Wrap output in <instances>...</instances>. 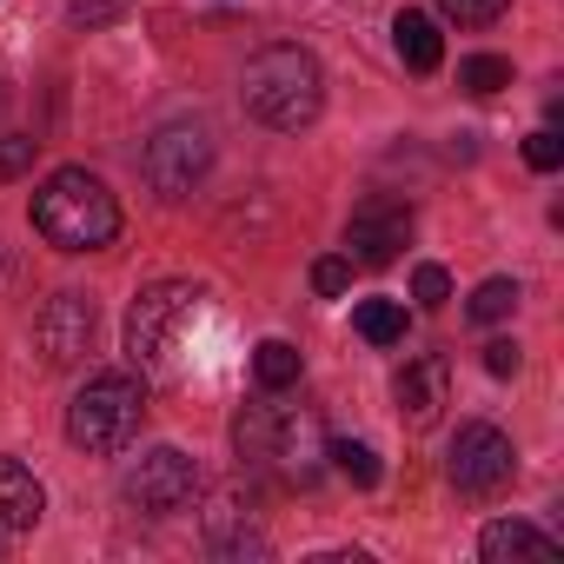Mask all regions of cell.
<instances>
[{
    "instance_id": "1",
    "label": "cell",
    "mask_w": 564,
    "mask_h": 564,
    "mask_svg": "<svg viewBox=\"0 0 564 564\" xmlns=\"http://www.w3.org/2000/svg\"><path fill=\"white\" fill-rule=\"evenodd\" d=\"M239 107L265 127V133H306L326 113V67L313 47L300 41H272L246 61L239 74Z\"/></svg>"
},
{
    "instance_id": "2",
    "label": "cell",
    "mask_w": 564,
    "mask_h": 564,
    "mask_svg": "<svg viewBox=\"0 0 564 564\" xmlns=\"http://www.w3.org/2000/svg\"><path fill=\"white\" fill-rule=\"evenodd\" d=\"M34 232L54 252H107L120 239V199L87 166H54L34 186Z\"/></svg>"
},
{
    "instance_id": "3",
    "label": "cell",
    "mask_w": 564,
    "mask_h": 564,
    "mask_svg": "<svg viewBox=\"0 0 564 564\" xmlns=\"http://www.w3.org/2000/svg\"><path fill=\"white\" fill-rule=\"evenodd\" d=\"M140 419H147V379L127 366L94 372L67 405V445L87 458H113L140 438Z\"/></svg>"
},
{
    "instance_id": "4",
    "label": "cell",
    "mask_w": 564,
    "mask_h": 564,
    "mask_svg": "<svg viewBox=\"0 0 564 564\" xmlns=\"http://www.w3.org/2000/svg\"><path fill=\"white\" fill-rule=\"evenodd\" d=\"M193 306H199L193 279H153V286H140L127 306V359L140 372H160L173 352V333L193 319Z\"/></svg>"
},
{
    "instance_id": "5",
    "label": "cell",
    "mask_w": 564,
    "mask_h": 564,
    "mask_svg": "<svg viewBox=\"0 0 564 564\" xmlns=\"http://www.w3.org/2000/svg\"><path fill=\"white\" fill-rule=\"evenodd\" d=\"M206 173H213V127H206V120H166V127L147 140V153H140V180H147L160 199L199 193Z\"/></svg>"
},
{
    "instance_id": "6",
    "label": "cell",
    "mask_w": 564,
    "mask_h": 564,
    "mask_svg": "<svg viewBox=\"0 0 564 564\" xmlns=\"http://www.w3.org/2000/svg\"><path fill=\"white\" fill-rule=\"evenodd\" d=\"M120 498L133 511H147V518H173V511H186L199 498V465L180 445H153L120 471Z\"/></svg>"
},
{
    "instance_id": "7",
    "label": "cell",
    "mask_w": 564,
    "mask_h": 564,
    "mask_svg": "<svg viewBox=\"0 0 564 564\" xmlns=\"http://www.w3.org/2000/svg\"><path fill=\"white\" fill-rule=\"evenodd\" d=\"M511 471H518V452H511V438H505L498 425H485V419L458 425V438H452V452H445V478H452L465 498L505 491Z\"/></svg>"
},
{
    "instance_id": "8",
    "label": "cell",
    "mask_w": 564,
    "mask_h": 564,
    "mask_svg": "<svg viewBox=\"0 0 564 564\" xmlns=\"http://www.w3.org/2000/svg\"><path fill=\"white\" fill-rule=\"evenodd\" d=\"M94 333H100V306H94V293L61 286V293L34 313V346H41V359H47L54 372L80 366V359L94 352Z\"/></svg>"
},
{
    "instance_id": "9",
    "label": "cell",
    "mask_w": 564,
    "mask_h": 564,
    "mask_svg": "<svg viewBox=\"0 0 564 564\" xmlns=\"http://www.w3.org/2000/svg\"><path fill=\"white\" fill-rule=\"evenodd\" d=\"M405 246H412V206H399V199H366L346 219V259L352 265H392Z\"/></svg>"
},
{
    "instance_id": "10",
    "label": "cell",
    "mask_w": 564,
    "mask_h": 564,
    "mask_svg": "<svg viewBox=\"0 0 564 564\" xmlns=\"http://www.w3.org/2000/svg\"><path fill=\"white\" fill-rule=\"evenodd\" d=\"M392 399H399V419H405L412 432L438 425V412L452 405V359H445V352H419V359L392 379Z\"/></svg>"
},
{
    "instance_id": "11",
    "label": "cell",
    "mask_w": 564,
    "mask_h": 564,
    "mask_svg": "<svg viewBox=\"0 0 564 564\" xmlns=\"http://www.w3.org/2000/svg\"><path fill=\"white\" fill-rule=\"evenodd\" d=\"M478 557H485V564H557L564 544H557L551 531H538L531 518H491V524L478 531Z\"/></svg>"
},
{
    "instance_id": "12",
    "label": "cell",
    "mask_w": 564,
    "mask_h": 564,
    "mask_svg": "<svg viewBox=\"0 0 564 564\" xmlns=\"http://www.w3.org/2000/svg\"><path fill=\"white\" fill-rule=\"evenodd\" d=\"M319 452H326L319 412H279V405H272V445H265V458H279L293 478H313Z\"/></svg>"
},
{
    "instance_id": "13",
    "label": "cell",
    "mask_w": 564,
    "mask_h": 564,
    "mask_svg": "<svg viewBox=\"0 0 564 564\" xmlns=\"http://www.w3.org/2000/svg\"><path fill=\"white\" fill-rule=\"evenodd\" d=\"M47 511V485L34 478V465L21 458H0V524H14V531H34Z\"/></svg>"
},
{
    "instance_id": "14",
    "label": "cell",
    "mask_w": 564,
    "mask_h": 564,
    "mask_svg": "<svg viewBox=\"0 0 564 564\" xmlns=\"http://www.w3.org/2000/svg\"><path fill=\"white\" fill-rule=\"evenodd\" d=\"M206 544H213L219 557H265V551H272V544L259 538V524H252L232 498H219V505L206 511Z\"/></svg>"
},
{
    "instance_id": "15",
    "label": "cell",
    "mask_w": 564,
    "mask_h": 564,
    "mask_svg": "<svg viewBox=\"0 0 564 564\" xmlns=\"http://www.w3.org/2000/svg\"><path fill=\"white\" fill-rule=\"evenodd\" d=\"M392 41H399V61H405L412 74H438V67H445V34H438L432 14H399V21H392Z\"/></svg>"
},
{
    "instance_id": "16",
    "label": "cell",
    "mask_w": 564,
    "mask_h": 564,
    "mask_svg": "<svg viewBox=\"0 0 564 564\" xmlns=\"http://www.w3.org/2000/svg\"><path fill=\"white\" fill-rule=\"evenodd\" d=\"M326 458H333V471H339L346 485H359V491H372V485L386 478V465H379V452H372L366 438H326Z\"/></svg>"
},
{
    "instance_id": "17",
    "label": "cell",
    "mask_w": 564,
    "mask_h": 564,
    "mask_svg": "<svg viewBox=\"0 0 564 564\" xmlns=\"http://www.w3.org/2000/svg\"><path fill=\"white\" fill-rule=\"evenodd\" d=\"M300 372H306V359H300V346H286V339H265V346L252 352V379H259L265 392L300 386Z\"/></svg>"
},
{
    "instance_id": "18",
    "label": "cell",
    "mask_w": 564,
    "mask_h": 564,
    "mask_svg": "<svg viewBox=\"0 0 564 564\" xmlns=\"http://www.w3.org/2000/svg\"><path fill=\"white\" fill-rule=\"evenodd\" d=\"M352 326H359L366 346H399V339H405V306H399V300H359Z\"/></svg>"
},
{
    "instance_id": "19",
    "label": "cell",
    "mask_w": 564,
    "mask_h": 564,
    "mask_svg": "<svg viewBox=\"0 0 564 564\" xmlns=\"http://www.w3.org/2000/svg\"><path fill=\"white\" fill-rule=\"evenodd\" d=\"M518 300H524L518 279H485V286L465 300V313H471L478 326H498V319H511V313H518Z\"/></svg>"
},
{
    "instance_id": "20",
    "label": "cell",
    "mask_w": 564,
    "mask_h": 564,
    "mask_svg": "<svg viewBox=\"0 0 564 564\" xmlns=\"http://www.w3.org/2000/svg\"><path fill=\"white\" fill-rule=\"evenodd\" d=\"M458 87L485 100V94L511 87V61H505V54H471V61H458Z\"/></svg>"
},
{
    "instance_id": "21",
    "label": "cell",
    "mask_w": 564,
    "mask_h": 564,
    "mask_svg": "<svg viewBox=\"0 0 564 564\" xmlns=\"http://www.w3.org/2000/svg\"><path fill=\"white\" fill-rule=\"evenodd\" d=\"M232 445H239V458H265V445H272V405H246L239 419H232Z\"/></svg>"
},
{
    "instance_id": "22",
    "label": "cell",
    "mask_w": 564,
    "mask_h": 564,
    "mask_svg": "<svg viewBox=\"0 0 564 564\" xmlns=\"http://www.w3.org/2000/svg\"><path fill=\"white\" fill-rule=\"evenodd\" d=\"M412 300H419L425 313H438V306L452 300V272H445V265H432V259H425V265H412Z\"/></svg>"
},
{
    "instance_id": "23",
    "label": "cell",
    "mask_w": 564,
    "mask_h": 564,
    "mask_svg": "<svg viewBox=\"0 0 564 564\" xmlns=\"http://www.w3.org/2000/svg\"><path fill=\"white\" fill-rule=\"evenodd\" d=\"M505 8L511 0H438V14L458 28H491V21H505Z\"/></svg>"
},
{
    "instance_id": "24",
    "label": "cell",
    "mask_w": 564,
    "mask_h": 564,
    "mask_svg": "<svg viewBox=\"0 0 564 564\" xmlns=\"http://www.w3.org/2000/svg\"><path fill=\"white\" fill-rule=\"evenodd\" d=\"M346 286H352V259H346V252L313 259V293H319V300H339Z\"/></svg>"
},
{
    "instance_id": "25",
    "label": "cell",
    "mask_w": 564,
    "mask_h": 564,
    "mask_svg": "<svg viewBox=\"0 0 564 564\" xmlns=\"http://www.w3.org/2000/svg\"><path fill=\"white\" fill-rule=\"evenodd\" d=\"M524 166H531V173H557V166H564V140H557L551 127H538V133L524 140Z\"/></svg>"
},
{
    "instance_id": "26",
    "label": "cell",
    "mask_w": 564,
    "mask_h": 564,
    "mask_svg": "<svg viewBox=\"0 0 564 564\" xmlns=\"http://www.w3.org/2000/svg\"><path fill=\"white\" fill-rule=\"evenodd\" d=\"M34 147L41 140H28V133H0V180H21L34 166Z\"/></svg>"
},
{
    "instance_id": "27",
    "label": "cell",
    "mask_w": 564,
    "mask_h": 564,
    "mask_svg": "<svg viewBox=\"0 0 564 564\" xmlns=\"http://www.w3.org/2000/svg\"><path fill=\"white\" fill-rule=\"evenodd\" d=\"M518 366H524V346L518 339H491L485 346V372L491 379H518Z\"/></svg>"
},
{
    "instance_id": "28",
    "label": "cell",
    "mask_w": 564,
    "mask_h": 564,
    "mask_svg": "<svg viewBox=\"0 0 564 564\" xmlns=\"http://www.w3.org/2000/svg\"><path fill=\"white\" fill-rule=\"evenodd\" d=\"M0 120H8V80H0Z\"/></svg>"
},
{
    "instance_id": "29",
    "label": "cell",
    "mask_w": 564,
    "mask_h": 564,
    "mask_svg": "<svg viewBox=\"0 0 564 564\" xmlns=\"http://www.w3.org/2000/svg\"><path fill=\"white\" fill-rule=\"evenodd\" d=\"M0 265H8V246H0Z\"/></svg>"
}]
</instances>
